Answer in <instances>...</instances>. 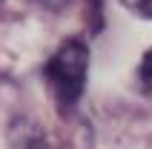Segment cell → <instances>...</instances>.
Wrapping results in <instances>:
<instances>
[{"instance_id":"obj_2","label":"cell","mask_w":152,"mask_h":149,"mask_svg":"<svg viewBox=\"0 0 152 149\" xmlns=\"http://www.w3.org/2000/svg\"><path fill=\"white\" fill-rule=\"evenodd\" d=\"M138 77H141V83H144V89L152 95V49L144 55V60H141V69H138Z\"/></svg>"},{"instance_id":"obj_1","label":"cell","mask_w":152,"mask_h":149,"mask_svg":"<svg viewBox=\"0 0 152 149\" xmlns=\"http://www.w3.org/2000/svg\"><path fill=\"white\" fill-rule=\"evenodd\" d=\"M86 69H89V49L83 40H66L49 58L43 74L55 100L63 109H72L80 100L86 86Z\"/></svg>"},{"instance_id":"obj_3","label":"cell","mask_w":152,"mask_h":149,"mask_svg":"<svg viewBox=\"0 0 152 149\" xmlns=\"http://www.w3.org/2000/svg\"><path fill=\"white\" fill-rule=\"evenodd\" d=\"M124 6H126L132 15L152 20V0H124Z\"/></svg>"}]
</instances>
